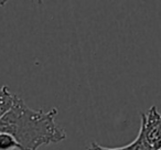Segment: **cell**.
<instances>
[{"instance_id":"obj_3","label":"cell","mask_w":161,"mask_h":150,"mask_svg":"<svg viewBox=\"0 0 161 150\" xmlns=\"http://www.w3.org/2000/svg\"><path fill=\"white\" fill-rule=\"evenodd\" d=\"M115 150H154V149L148 142L147 138H146L145 131H143V127L140 125V130H139L138 136H137V138L131 143H129L127 146H124V147L115 148Z\"/></svg>"},{"instance_id":"obj_5","label":"cell","mask_w":161,"mask_h":150,"mask_svg":"<svg viewBox=\"0 0 161 150\" xmlns=\"http://www.w3.org/2000/svg\"><path fill=\"white\" fill-rule=\"evenodd\" d=\"M19 150V145L14 136L0 131V150Z\"/></svg>"},{"instance_id":"obj_4","label":"cell","mask_w":161,"mask_h":150,"mask_svg":"<svg viewBox=\"0 0 161 150\" xmlns=\"http://www.w3.org/2000/svg\"><path fill=\"white\" fill-rule=\"evenodd\" d=\"M17 95H12L7 86L0 88V118H3L14 106Z\"/></svg>"},{"instance_id":"obj_2","label":"cell","mask_w":161,"mask_h":150,"mask_svg":"<svg viewBox=\"0 0 161 150\" xmlns=\"http://www.w3.org/2000/svg\"><path fill=\"white\" fill-rule=\"evenodd\" d=\"M141 126L146 138L154 150L161 148V114L156 106H151L147 114H141Z\"/></svg>"},{"instance_id":"obj_1","label":"cell","mask_w":161,"mask_h":150,"mask_svg":"<svg viewBox=\"0 0 161 150\" xmlns=\"http://www.w3.org/2000/svg\"><path fill=\"white\" fill-rule=\"evenodd\" d=\"M58 113L56 108L34 110L16 96L11 109L0 118V131L14 136L19 150H38L41 146L58 143L66 138V132L56 125Z\"/></svg>"},{"instance_id":"obj_6","label":"cell","mask_w":161,"mask_h":150,"mask_svg":"<svg viewBox=\"0 0 161 150\" xmlns=\"http://www.w3.org/2000/svg\"><path fill=\"white\" fill-rule=\"evenodd\" d=\"M87 150H115V148H105V147L99 146L98 143H96V142H92Z\"/></svg>"},{"instance_id":"obj_7","label":"cell","mask_w":161,"mask_h":150,"mask_svg":"<svg viewBox=\"0 0 161 150\" xmlns=\"http://www.w3.org/2000/svg\"><path fill=\"white\" fill-rule=\"evenodd\" d=\"M159 150H161V148H160V149H159Z\"/></svg>"}]
</instances>
